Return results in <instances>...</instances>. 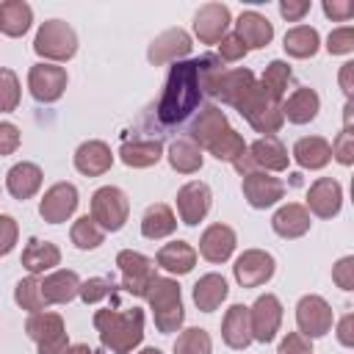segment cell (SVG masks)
<instances>
[{"instance_id": "38", "label": "cell", "mask_w": 354, "mask_h": 354, "mask_svg": "<svg viewBox=\"0 0 354 354\" xmlns=\"http://www.w3.org/2000/svg\"><path fill=\"white\" fill-rule=\"evenodd\" d=\"M210 155L216 160H227V163H238L246 155V141L241 138V133H235L232 127H227L218 138H213V144L207 147Z\"/></svg>"}, {"instance_id": "9", "label": "cell", "mask_w": 354, "mask_h": 354, "mask_svg": "<svg viewBox=\"0 0 354 354\" xmlns=\"http://www.w3.org/2000/svg\"><path fill=\"white\" fill-rule=\"evenodd\" d=\"M332 321H335V315H332V307H329V301L324 296L307 293V296L299 299L296 324H299V332L304 337H310V340L313 337H324L332 329Z\"/></svg>"}, {"instance_id": "10", "label": "cell", "mask_w": 354, "mask_h": 354, "mask_svg": "<svg viewBox=\"0 0 354 354\" xmlns=\"http://www.w3.org/2000/svg\"><path fill=\"white\" fill-rule=\"evenodd\" d=\"M249 321H252V340L271 343L282 324V301L274 293L257 296V301L249 307Z\"/></svg>"}, {"instance_id": "34", "label": "cell", "mask_w": 354, "mask_h": 354, "mask_svg": "<svg viewBox=\"0 0 354 354\" xmlns=\"http://www.w3.org/2000/svg\"><path fill=\"white\" fill-rule=\"evenodd\" d=\"M33 22V8L25 0H6L0 3V30L11 39L25 36Z\"/></svg>"}, {"instance_id": "28", "label": "cell", "mask_w": 354, "mask_h": 354, "mask_svg": "<svg viewBox=\"0 0 354 354\" xmlns=\"http://www.w3.org/2000/svg\"><path fill=\"white\" fill-rule=\"evenodd\" d=\"M271 227H274V232L279 235V238H301L307 230H310V213H307V207L304 205H299V202H288V205H282L274 216H271Z\"/></svg>"}, {"instance_id": "55", "label": "cell", "mask_w": 354, "mask_h": 354, "mask_svg": "<svg viewBox=\"0 0 354 354\" xmlns=\"http://www.w3.org/2000/svg\"><path fill=\"white\" fill-rule=\"evenodd\" d=\"M351 72H354V64L351 61H346L343 66H340V88H343V94L346 97H351Z\"/></svg>"}, {"instance_id": "29", "label": "cell", "mask_w": 354, "mask_h": 354, "mask_svg": "<svg viewBox=\"0 0 354 354\" xmlns=\"http://www.w3.org/2000/svg\"><path fill=\"white\" fill-rule=\"evenodd\" d=\"M221 337L230 348H246L252 343V321H249V307L232 304L221 321Z\"/></svg>"}, {"instance_id": "33", "label": "cell", "mask_w": 354, "mask_h": 354, "mask_svg": "<svg viewBox=\"0 0 354 354\" xmlns=\"http://www.w3.org/2000/svg\"><path fill=\"white\" fill-rule=\"evenodd\" d=\"M227 293H230V288L221 274H205L194 285V304L199 307V313H213L227 299Z\"/></svg>"}, {"instance_id": "56", "label": "cell", "mask_w": 354, "mask_h": 354, "mask_svg": "<svg viewBox=\"0 0 354 354\" xmlns=\"http://www.w3.org/2000/svg\"><path fill=\"white\" fill-rule=\"evenodd\" d=\"M66 354H94V351H91L86 343H75V346L66 348Z\"/></svg>"}, {"instance_id": "49", "label": "cell", "mask_w": 354, "mask_h": 354, "mask_svg": "<svg viewBox=\"0 0 354 354\" xmlns=\"http://www.w3.org/2000/svg\"><path fill=\"white\" fill-rule=\"evenodd\" d=\"M279 354H313V343L301 332H288L279 343Z\"/></svg>"}, {"instance_id": "44", "label": "cell", "mask_w": 354, "mask_h": 354, "mask_svg": "<svg viewBox=\"0 0 354 354\" xmlns=\"http://www.w3.org/2000/svg\"><path fill=\"white\" fill-rule=\"evenodd\" d=\"M116 293V285H113V279H108V277H91V279H86V282H80V299L86 301V304H97V301H102V299H108V296H113Z\"/></svg>"}, {"instance_id": "18", "label": "cell", "mask_w": 354, "mask_h": 354, "mask_svg": "<svg viewBox=\"0 0 354 354\" xmlns=\"http://www.w3.org/2000/svg\"><path fill=\"white\" fill-rule=\"evenodd\" d=\"M188 53H191V36L183 28H169L160 36L152 39V44L147 50V58H149V64L160 66V64H169V61L183 58Z\"/></svg>"}, {"instance_id": "30", "label": "cell", "mask_w": 354, "mask_h": 354, "mask_svg": "<svg viewBox=\"0 0 354 354\" xmlns=\"http://www.w3.org/2000/svg\"><path fill=\"white\" fill-rule=\"evenodd\" d=\"M61 263V249L50 241H39V238H30L28 246L22 249V266L30 271V277L36 274H44L50 268H55Z\"/></svg>"}, {"instance_id": "7", "label": "cell", "mask_w": 354, "mask_h": 354, "mask_svg": "<svg viewBox=\"0 0 354 354\" xmlns=\"http://www.w3.org/2000/svg\"><path fill=\"white\" fill-rule=\"evenodd\" d=\"M25 332L39 346V354H66L69 348L66 326L58 313H30L25 321Z\"/></svg>"}, {"instance_id": "17", "label": "cell", "mask_w": 354, "mask_h": 354, "mask_svg": "<svg viewBox=\"0 0 354 354\" xmlns=\"http://www.w3.org/2000/svg\"><path fill=\"white\" fill-rule=\"evenodd\" d=\"M343 205V188L332 177H321L307 191V213H315L318 218H332L340 213Z\"/></svg>"}, {"instance_id": "31", "label": "cell", "mask_w": 354, "mask_h": 354, "mask_svg": "<svg viewBox=\"0 0 354 354\" xmlns=\"http://www.w3.org/2000/svg\"><path fill=\"white\" fill-rule=\"evenodd\" d=\"M293 160L301 169H324L332 160V147L321 136H304L293 144Z\"/></svg>"}, {"instance_id": "57", "label": "cell", "mask_w": 354, "mask_h": 354, "mask_svg": "<svg viewBox=\"0 0 354 354\" xmlns=\"http://www.w3.org/2000/svg\"><path fill=\"white\" fill-rule=\"evenodd\" d=\"M138 354H163L160 348H144V351H138Z\"/></svg>"}, {"instance_id": "16", "label": "cell", "mask_w": 354, "mask_h": 354, "mask_svg": "<svg viewBox=\"0 0 354 354\" xmlns=\"http://www.w3.org/2000/svg\"><path fill=\"white\" fill-rule=\"evenodd\" d=\"M230 22H232V17L224 3H205L194 14V33L202 44H218L227 36Z\"/></svg>"}, {"instance_id": "47", "label": "cell", "mask_w": 354, "mask_h": 354, "mask_svg": "<svg viewBox=\"0 0 354 354\" xmlns=\"http://www.w3.org/2000/svg\"><path fill=\"white\" fill-rule=\"evenodd\" d=\"M332 279H335L337 288L354 290V257H351V254L340 257V260L332 266Z\"/></svg>"}, {"instance_id": "19", "label": "cell", "mask_w": 354, "mask_h": 354, "mask_svg": "<svg viewBox=\"0 0 354 354\" xmlns=\"http://www.w3.org/2000/svg\"><path fill=\"white\" fill-rule=\"evenodd\" d=\"M235 243H238V235H235L232 227H227V224H210L202 232V238H199V254L207 263H224L235 252Z\"/></svg>"}, {"instance_id": "22", "label": "cell", "mask_w": 354, "mask_h": 354, "mask_svg": "<svg viewBox=\"0 0 354 354\" xmlns=\"http://www.w3.org/2000/svg\"><path fill=\"white\" fill-rule=\"evenodd\" d=\"M39 285H41V296L47 304H66L80 293V277L69 268H58L47 274L44 279H39Z\"/></svg>"}, {"instance_id": "37", "label": "cell", "mask_w": 354, "mask_h": 354, "mask_svg": "<svg viewBox=\"0 0 354 354\" xmlns=\"http://www.w3.org/2000/svg\"><path fill=\"white\" fill-rule=\"evenodd\" d=\"M282 47H285V53L293 55V58H313V55L318 53V47H321V36H318V30L310 28V25H296V28H290V30L285 33Z\"/></svg>"}, {"instance_id": "35", "label": "cell", "mask_w": 354, "mask_h": 354, "mask_svg": "<svg viewBox=\"0 0 354 354\" xmlns=\"http://www.w3.org/2000/svg\"><path fill=\"white\" fill-rule=\"evenodd\" d=\"M174 230H177V218H174V213H171L169 205L158 202V205L147 207V213L141 218V235L144 238L160 241V238H169Z\"/></svg>"}, {"instance_id": "3", "label": "cell", "mask_w": 354, "mask_h": 354, "mask_svg": "<svg viewBox=\"0 0 354 354\" xmlns=\"http://www.w3.org/2000/svg\"><path fill=\"white\" fill-rule=\"evenodd\" d=\"M144 299L149 301L152 318L158 332L171 335L183 326L185 321V310H183V296H180V285L171 277H155V282L147 288Z\"/></svg>"}, {"instance_id": "54", "label": "cell", "mask_w": 354, "mask_h": 354, "mask_svg": "<svg viewBox=\"0 0 354 354\" xmlns=\"http://www.w3.org/2000/svg\"><path fill=\"white\" fill-rule=\"evenodd\" d=\"M337 340L343 346H354V315L351 313H346L340 318V324H337Z\"/></svg>"}, {"instance_id": "51", "label": "cell", "mask_w": 354, "mask_h": 354, "mask_svg": "<svg viewBox=\"0 0 354 354\" xmlns=\"http://www.w3.org/2000/svg\"><path fill=\"white\" fill-rule=\"evenodd\" d=\"M19 141H22V136H19L17 124H11V122H0V158L17 152Z\"/></svg>"}, {"instance_id": "8", "label": "cell", "mask_w": 354, "mask_h": 354, "mask_svg": "<svg viewBox=\"0 0 354 354\" xmlns=\"http://www.w3.org/2000/svg\"><path fill=\"white\" fill-rule=\"evenodd\" d=\"M116 266H119V271H122V288H124L127 293H133V296H144L147 288H149V285L155 282V277H158L155 260H149L147 254L133 252V249H122V252L116 254Z\"/></svg>"}, {"instance_id": "12", "label": "cell", "mask_w": 354, "mask_h": 354, "mask_svg": "<svg viewBox=\"0 0 354 354\" xmlns=\"http://www.w3.org/2000/svg\"><path fill=\"white\" fill-rule=\"evenodd\" d=\"M241 191H243V199L257 207V210H266L271 205H277L282 196H285V183L279 177H271L268 171H249L243 174V183H241Z\"/></svg>"}, {"instance_id": "14", "label": "cell", "mask_w": 354, "mask_h": 354, "mask_svg": "<svg viewBox=\"0 0 354 354\" xmlns=\"http://www.w3.org/2000/svg\"><path fill=\"white\" fill-rule=\"evenodd\" d=\"M210 202H213V194H210V185L207 183H202V180L185 183L177 191V213H180V221L188 224V227H196L207 216Z\"/></svg>"}, {"instance_id": "2", "label": "cell", "mask_w": 354, "mask_h": 354, "mask_svg": "<svg viewBox=\"0 0 354 354\" xmlns=\"http://www.w3.org/2000/svg\"><path fill=\"white\" fill-rule=\"evenodd\" d=\"M94 329L100 332L105 348L113 354H130L144 340V310H97Z\"/></svg>"}, {"instance_id": "5", "label": "cell", "mask_w": 354, "mask_h": 354, "mask_svg": "<svg viewBox=\"0 0 354 354\" xmlns=\"http://www.w3.org/2000/svg\"><path fill=\"white\" fill-rule=\"evenodd\" d=\"M33 50H36V55H41L47 61H69L77 53V36H75V30H72L69 22H64V19H47L36 30Z\"/></svg>"}, {"instance_id": "40", "label": "cell", "mask_w": 354, "mask_h": 354, "mask_svg": "<svg viewBox=\"0 0 354 354\" xmlns=\"http://www.w3.org/2000/svg\"><path fill=\"white\" fill-rule=\"evenodd\" d=\"M14 301H17L22 310H28V313H44V307H47V301H44V296H41V285H39L36 277H25V279L17 282V288H14Z\"/></svg>"}, {"instance_id": "41", "label": "cell", "mask_w": 354, "mask_h": 354, "mask_svg": "<svg viewBox=\"0 0 354 354\" xmlns=\"http://www.w3.org/2000/svg\"><path fill=\"white\" fill-rule=\"evenodd\" d=\"M174 354H213V340L205 329L191 326L177 335L174 340Z\"/></svg>"}, {"instance_id": "1", "label": "cell", "mask_w": 354, "mask_h": 354, "mask_svg": "<svg viewBox=\"0 0 354 354\" xmlns=\"http://www.w3.org/2000/svg\"><path fill=\"white\" fill-rule=\"evenodd\" d=\"M202 83H199V58L194 61H174L163 86V94L155 108V119L163 127L185 124L202 102Z\"/></svg>"}, {"instance_id": "23", "label": "cell", "mask_w": 354, "mask_h": 354, "mask_svg": "<svg viewBox=\"0 0 354 354\" xmlns=\"http://www.w3.org/2000/svg\"><path fill=\"white\" fill-rule=\"evenodd\" d=\"M235 36L246 44V50H260L274 39V25L257 11H243L235 22Z\"/></svg>"}, {"instance_id": "48", "label": "cell", "mask_w": 354, "mask_h": 354, "mask_svg": "<svg viewBox=\"0 0 354 354\" xmlns=\"http://www.w3.org/2000/svg\"><path fill=\"white\" fill-rule=\"evenodd\" d=\"M246 44L235 36V33H227L221 41H218V61H241L246 55Z\"/></svg>"}, {"instance_id": "45", "label": "cell", "mask_w": 354, "mask_h": 354, "mask_svg": "<svg viewBox=\"0 0 354 354\" xmlns=\"http://www.w3.org/2000/svg\"><path fill=\"white\" fill-rule=\"evenodd\" d=\"M326 50L332 55H348L354 50V28L351 25H343V28L332 30L329 39H326Z\"/></svg>"}, {"instance_id": "15", "label": "cell", "mask_w": 354, "mask_h": 354, "mask_svg": "<svg viewBox=\"0 0 354 354\" xmlns=\"http://www.w3.org/2000/svg\"><path fill=\"white\" fill-rule=\"evenodd\" d=\"M77 210V188L72 183H55L44 191L39 202V216L47 224H61Z\"/></svg>"}, {"instance_id": "25", "label": "cell", "mask_w": 354, "mask_h": 354, "mask_svg": "<svg viewBox=\"0 0 354 354\" xmlns=\"http://www.w3.org/2000/svg\"><path fill=\"white\" fill-rule=\"evenodd\" d=\"M321 111V100H318V91L315 88H296L285 102H282V116L290 122V124H307L318 116Z\"/></svg>"}, {"instance_id": "50", "label": "cell", "mask_w": 354, "mask_h": 354, "mask_svg": "<svg viewBox=\"0 0 354 354\" xmlns=\"http://www.w3.org/2000/svg\"><path fill=\"white\" fill-rule=\"evenodd\" d=\"M17 238H19L17 221L3 213V216H0V254H8V252L14 249V243H17Z\"/></svg>"}, {"instance_id": "27", "label": "cell", "mask_w": 354, "mask_h": 354, "mask_svg": "<svg viewBox=\"0 0 354 354\" xmlns=\"http://www.w3.org/2000/svg\"><path fill=\"white\" fill-rule=\"evenodd\" d=\"M41 169L30 160H22V163H14L6 174V188L14 199H30L39 188H41Z\"/></svg>"}, {"instance_id": "11", "label": "cell", "mask_w": 354, "mask_h": 354, "mask_svg": "<svg viewBox=\"0 0 354 354\" xmlns=\"http://www.w3.org/2000/svg\"><path fill=\"white\" fill-rule=\"evenodd\" d=\"M274 271L277 263L266 249H246L232 266V274L241 288H260L274 277Z\"/></svg>"}, {"instance_id": "46", "label": "cell", "mask_w": 354, "mask_h": 354, "mask_svg": "<svg viewBox=\"0 0 354 354\" xmlns=\"http://www.w3.org/2000/svg\"><path fill=\"white\" fill-rule=\"evenodd\" d=\"M332 147V158L343 166H351L354 163V133L351 130H340L337 138L329 144Z\"/></svg>"}, {"instance_id": "20", "label": "cell", "mask_w": 354, "mask_h": 354, "mask_svg": "<svg viewBox=\"0 0 354 354\" xmlns=\"http://www.w3.org/2000/svg\"><path fill=\"white\" fill-rule=\"evenodd\" d=\"M246 152H249L254 169H260V171H285L288 169V160H290L285 144L277 136L257 138L252 147H246Z\"/></svg>"}, {"instance_id": "32", "label": "cell", "mask_w": 354, "mask_h": 354, "mask_svg": "<svg viewBox=\"0 0 354 354\" xmlns=\"http://www.w3.org/2000/svg\"><path fill=\"white\" fill-rule=\"evenodd\" d=\"M155 263L163 271H169V274H177V277L180 274H188L196 266V249L191 243H185V241H171V243L160 246Z\"/></svg>"}, {"instance_id": "39", "label": "cell", "mask_w": 354, "mask_h": 354, "mask_svg": "<svg viewBox=\"0 0 354 354\" xmlns=\"http://www.w3.org/2000/svg\"><path fill=\"white\" fill-rule=\"evenodd\" d=\"M69 238H72V243H75L77 249L88 252V249H97V246L102 243L105 232L97 227V221H94L91 216H80V218L72 224V230H69Z\"/></svg>"}, {"instance_id": "53", "label": "cell", "mask_w": 354, "mask_h": 354, "mask_svg": "<svg viewBox=\"0 0 354 354\" xmlns=\"http://www.w3.org/2000/svg\"><path fill=\"white\" fill-rule=\"evenodd\" d=\"M310 11V0H282L279 3V14L288 22H301V17Z\"/></svg>"}, {"instance_id": "21", "label": "cell", "mask_w": 354, "mask_h": 354, "mask_svg": "<svg viewBox=\"0 0 354 354\" xmlns=\"http://www.w3.org/2000/svg\"><path fill=\"white\" fill-rule=\"evenodd\" d=\"M111 163H113L111 147H108L105 141H97V138L83 141V144L77 147V152H75V169H77L80 174H86V177H100V174H105V171L111 169Z\"/></svg>"}, {"instance_id": "4", "label": "cell", "mask_w": 354, "mask_h": 354, "mask_svg": "<svg viewBox=\"0 0 354 354\" xmlns=\"http://www.w3.org/2000/svg\"><path fill=\"white\" fill-rule=\"evenodd\" d=\"M235 108H238V113H241L257 133H266V136H274V133L282 127V122H285V116H282V100L271 97L260 83H254L252 91H249Z\"/></svg>"}, {"instance_id": "13", "label": "cell", "mask_w": 354, "mask_h": 354, "mask_svg": "<svg viewBox=\"0 0 354 354\" xmlns=\"http://www.w3.org/2000/svg\"><path fill=\"white\" fill-rule=\"evenodd\" d=\"M28 88L36 102H55L66 91V69L55 64H33L28 72Z\"/></svg>"}, {"instance_id": "24", "label": "cell", "mask_w": 354, "mask_h": 354, "mask_svg": "<svg viewBox=\"0 0 354 354\" xmlns=\"http://www.w3.org/2000/svg\"><path fill=\"white\" fill-rule=\"evenodd\" d=\"M230 124H227V113L218 108V105H205L202 111H199V116L194 119V124H191V141L202 149H207L210 144H213V138H218L224 130H227Z\"/></svg>"}, {"instance_id": "42", "label": "cell", "mask_w": 354, "mask_h": 354, "mask_svg": "<svg viewBox=\"0 0 354 354\" xmlns=\"http://www.w3.org/2000/svg\"><path fill=\"white\" fill-rule=\"evenodd\" d=\"M290 77H293V72H290V66H288L285 61H271V64L266 66V72H263L260 86H263L271 97L282 100V97H285V91H288Z\"/></svg>"}, {"instance_id": "26", "label": "cell", "mask_w": 354, "mask_h": 354, "mask_svg": "<svg viewBox=\"0 0 354 354\" xmlns=\"http://www.w3.org/2000/svg\"><path fill=\"white\" fill-rule=\"evenodd\" d=\"M119 158L130 169H149L163 158V144L158 138H133L119 147Z\"/></svg>"}, {"instance_id": "6", "label": "cell", "mask_w": 354, "mask_h": 354, "mask_svg": "<svg viewBox=\"0 0 354 354\" xmlns=\"http://www.w3.org/2000/svg\"><path fill=\"white\" fill-rule=\"evenodd\" d=\"M130 216V199L116 185H102L91 196V218L102 232H119Z\"/></svg>"}, {"instance_id": "36", "label": "cell", "mask_w": 354, "mask_h": 354, "mask_svg": "<svg viewBox=\"0 0 354 354\" xmlns=\"http://www.w3.org/2000/svg\"><path fill=\"white\" fill-rule=\"evenodd\" d=\"M166 158H169V166H171L174 171H180V174H194V171H199L202 163H205L202 149H199L191 138H177V141H171Z\"/></svg>"}, {"instance_id": "43", "label": "cell", "mask_w": 354, "mask_h": 354, "mask_svg": "<svg viewBox=\"0 0 354 354\" xmlns=\"http://www.w3.org/2000/svg\"><path fill=\"white\" fill-rule=\"evenodd\" d=\"M17 105H19V77L11 69L0 66V111L11 113L17 111Z\"/></svg>"}, {"instance_id": "52", "label": "cell", "mask_w": 354, "mask_h": 354, "mask_svg": "<svg viewBox=\"0 0 354 354\" xmlns=\"http://www.w3.org/2000/svg\"><path fill=\"white\" fill-rule=\"evenodd\" d=\"M324 14L335 22H346L354 17V3L351 0H324Z\"/></svg>"}]
</instances>
